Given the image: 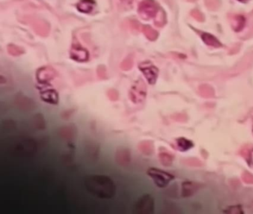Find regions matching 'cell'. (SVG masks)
<instances>
[{
    "instance_id": "cell-1",
    "label": "cell",
    "mask_w": 253,
    "mask_h": 214,
    "mask_svg": "<svg viewBox=\"0 0 253 214\" xmlns=\"http://www.w3.org/2000/svg\"><path fill=\"white\" fill-rule=\"evenodd\" d=\"M84 183L87 191L96 197L100 199H111L115 195V184L107 175H88L85 177Z\"/></svg>"
},
{
    "instance_id": "cell-2",
    "label": "cell",
    "mask_w": 253,
    "mask_h": 214,
    "mask_svg": "<svg viewBox=\"0 0 253 214\" xmlns=\"http://www.w3.org/2000/svg\"><path fill=\"white\" fill-rule=\"evenodd\" d=\"M147 85L141 78L134 82L128 93L130 101L134 104H140L144 102L147 98Z\"/></svg>"
},
{
    "instance_id": "cell-3",
    "label": "cell",
    "mask_w": 253,
    "mask_h": 214,
    "mask_svg": "<svg viewBox=\"0 0 253 214\" xmlns=\"http://www.w3.org/2000/svg\"><path fill=\"white\" fill-rule=\"evenodd\" d=\"M158 11V4L154 0H143L138 5V14L145 21H148L155 17Z\"/></svg>"
},
{
    "instance_id": "cell-4",
    "label": "cell",
    "mask_w": 253,
    "mask_h": 214,
    "mask_svg": "<svg viewBox=\"0 0 253 214\" xmlns=\"http://www.w3.org/2000/svg\"><path fill=\"white\" fill-rule=\"evenodd\" d=\"M147 174L151 177L154 184L161 188L167 187L174 179L171 174L157 168H150L147 171Z\"/></svg>"
},
{
    "instance_id": "cell-5",
    "label": "cell",
    "mask_w": 253,
    "mask_h": 214,
    "mask_svg": "<svg viewBox=\"0 0 253 214\" xmlns=\"http://www.w3.org/2000/svg\"><path fill=\"white\" fill-rule=\"evenodd\" d=\"M154 211V200L151 195H142L136 202L134 207V214H151Z\"/></svg>"
},
{
    "instance_id": "cell-6",
    "label": "cell",
    "mask_w": 253,
    "mask_h": 214,
    "mask_svg": "<svg viewBox=\"0 0 253 214\" xmlns=\"http://www.w3.org/2000/svg\"><path fill=\"white\" fill-rule=\"evenodd\" d=\"M140 71L142 72L150 85H154L158 80L159 70L150 61H144L138 65Z\"/></svg>"
},
{
    "instance_id": "cell-7",
    "label": "cell",
    "mask_w": 253,
    "mask_h": 214,
    "mask_svg": "<svg viewBox=\"0 0 253 214\" xmlns=\"http://www.w3.org/2000/svg\"><path fill=\"white\" fill-rule=\"evenodd\" d=\"M70 58L76 62L85 63L89 60V51L79 43H73L70 49Z\"/></svg>"
},
{
    "instance_id": "cell-8",
    "label": "cell",
    "mask_w": 253,
    "mask_h": 214,
    "mask_svg": "<svg viewBox=\"0 0 253 214\" xmlns=\"http://www.w3.org/2000/svg\"><path fill=\"white\" fill-rule=\"evenodd\" d=\"M57 71L53 67L46 65L39 68L36 73L37 82L41 84H48L57 77Z\"/></svg>"
},
{
    "instance_id": "cell-9",
    "label": "cell",
    "mask_w": 253,
    "mask_h": 214,
    "mask_svg": "<svg viewBox=\"0 0 253 214\" xmlns=\"http://www.w3.org/2000/svg\"><path fill=\"white\" fill-rule=\"evenodd\" d=\"M41 98L45 103L50 104H57L59 102V95L53 88H48L41 92Z\"/></svg>"
},
{
    "instance_id": "cell-10",
    "label": "cell",
    "mask_w": 253,
    "mask_h": 214,
    "mask_svg": "<svg viewBox=\"0 0 253 214\" xmlns=\"http://www.w3.org/2000/svg\"><path fill=\"white\" fill-rule=\"evenodd\" d=\"M116 161L121 166H127L131 163V152L126 148L118 150L116 152Z\"/></svg>"
},
{
    "instance_id": "cell-11",
    "label": "cell",
    "mask_w": 253,
    "mask_h": 214,
    "mask_svg": "<svg viewBox=\"0 0 253 214\" xmlns=\"http://www.w3.org/2000/svg\"><path fill=\"white\" fill-rule=\"evenodd\" d=\"M96 6L94 0H80L77 4V11L84 14H90Z\"/></svg>"
},
{
    "instance_id": "cell-12",
    "label": "cell",
    "mask_w": 253,
    "mask_h": 214,
    "mask_svg": "<svg viewBox=\"0 0 253 214\" xmlns=\"http://www.w3.org/2000/svg\"><path fill=\"white\" fill-rule=\"evenodd\" d=\"M138 150L146 155H151L153 152V144L149 141H141L138 144Z\"/></svg>"
},
{
    "instance_id": "cell-13",
    "label": "cell",
    "mask_w": 253,
    "mask_h": 214,
    "mask_svg": "<svg viewBox=\"0 0 253 214\" xmlns=\"http://www.w3.org/2000/svg\"><path fill=\"white\" fill-rule=\"evenodd\" d=\"M198 185L194 182H186L183 184V195H190L198 190Z\"/></svg>"
},
{
    "instance_id": "cell-14",
    "label": "cell",
    "mask_w": 253,
    "mask_h": 214,
    "mask_svg": "<svg viewBox=\"0 0 253 214\" xmlns=\"http://www.w3.org/2000/svg\"><path fill=\"white\" fill-rule=\"evenodd\" d=\"M7 50H8V52L9 53L10 55L14 57L20 56V55H22V54L25 53L23 48L17 46L14 44H9L7 46Z\"/></svg>"
},
{
    "instance_id": "cell-15",
    "label": "cell",
    "mask_w": 253,
    "mask_h": 214,
    "mask_svg": "<svg viewBox=\"0 0 253 214\" xmlns=\"http://www.w3.org/2000/svg\"><path fill=\"white\" fill-rule=\"evenodd\" d=\"M160 161L164 166H169L172 162V156L167 151H161L159 153Z\"/></svg>"
},
{
    "instance_id": "cell-16",
    "label": "cell",
    "mask_w": 253,
    "mask_h": 214,
    "mask_svg": "<svg viewBox=\"0 0 253 214\" xmlns=\"http://www.w3.org/2000/svg\"><path fill=\"white\" fill-rule=\"evenodd\" d=\"M134 65V58L133 55L127 56L121 64V68L124 71H129L132 68Z\"/></svg>"
},
{
    "instance_id": "cell-17",
    "label": "cell",
    "mask_w": 253,
    "mask_h": 214,
    "mask_svg": "<svg viewBox=\"0 0 253 214\" xmlns=\"http://www.w3.org/2000/svg\"><path fill=\"white\" fill-rule=\"evenodd\" d=\"M201 38H202L204 43L208 44V45H212V46H214V45L218 46V44L220 45L219 41H218L214 36L211 35V34L204 33L202 36H201Z\"/></svg>"
},
{
    "instance_id": "cell-18",
    "label": "cell",
    "mask_w": 253,
    "mask_h": 214,
    "mask_svg": "<svg viewBox=\"0 0 253 214\" xmlns=\"http://www.w3.org/2000/svg\"><path fill=\"white\" fill-rule=\"evenodd\" d=\"M177 145H178V148L182 151L187 150H189L192 147L191 142L184 139V138H179V139L177 140Z\"/></svg>"
},
{
    "instance_id": "cell-19",
    "label": "cell",
    "mask_w": 253,
    "mask_h": 214,
    "mask_svg": "<svg viewBox=\"0 0 253 214\" xmlns=\"http://www.w3.org/2000/svg\"><path fill=\"white\" fill-rule=\"evenodd\" d=\"M142 31L145 34L146 37L150 41H154L155 39L156 34L151 27L148 26V25H144V26H143Z\"/></svg>"
},
{
    "instance_id": "cell-20",
    "label": "cell",
    "mask_w": 253,
    "mask_h": 214,
    "mask_svg": "<svg viewBox=\"0 0 253 214\" xmlns=\"http://www.w3.org/2000/svg\"><path fill=\"white\" fill-rule=\"evenodd\" d=\"M119 92L114 88H111L107 92V97L111 101H118L119 100Z\"/></svg>"
},
{
    "instance_id": "cell-21",
    "label": "cell",
    "mask_w": 253,
    "mask_h": 214,
    "mask_svg": "<svg viewBox=\"0 0 253 214\" xmlns=\"http://www.w3.org/2000/svg\"><path fill=\"white\" fill-rule=\"evenodd\" d=\"M97 74L98 78L101 79H106L107 70L104 65H99L97 68Z\"/></svg>"
},
{
    "instance_id": "cell-22",
    "label": "cell",
    "mask_w": 253,
    "mask_h": 214,
    "mask_svg": "<svg viewBox=\"0 0 253 214\" xmlns=\"http://www.w3.org/2000/svg\"><path fill=\"white\" fill-rule=\"evenodd\" d=\"M251 162H252V165H253V152H252V155H251Z\"/></svg>"
},
{
    "instance_id": "cell-23",
    "label": "cell",
    "mask_w": 253,
    "mask_h": 214,
    "mask_svg": "<svg viewBox=\"0 0 253 214\" xmlns=\"http://www.w3.org/2000/svg\"><path fill=\"white\" fill-rule=\"evenodd\" d=\"M238 2H247V1H248V0H238Z\"/></svg>"
}]
</instances>
